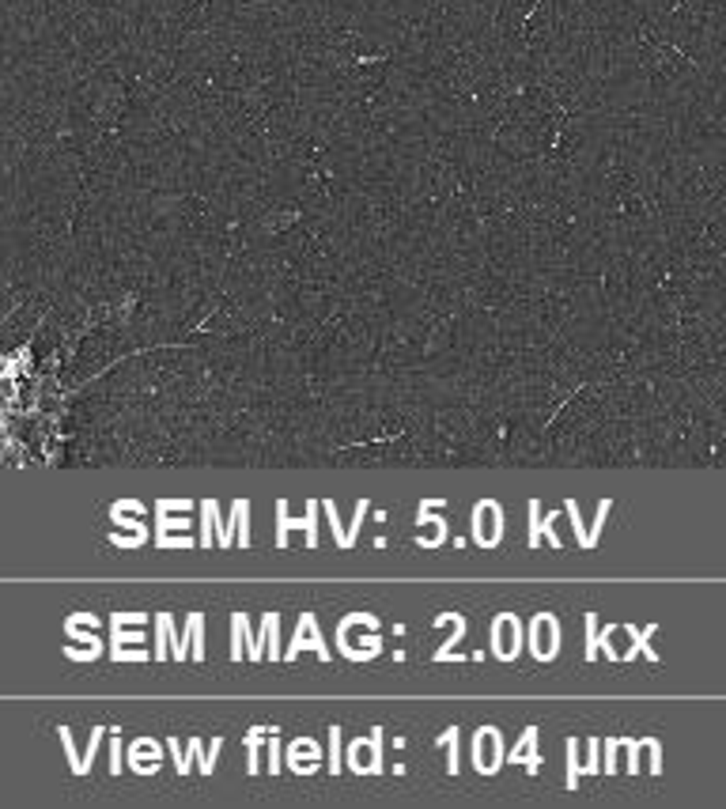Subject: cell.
Segmentation results:
<instances>
[{"instance_id": "6da1fadb", "label": "cell", "mask_w": 726, "mask_h": 809, "mask_svg": "<svg viewBox=\"0 0 726 809\" xmlns=\"http://www.w3.org/2000/svg\"><path fill=\"white\" fill-rule=\"evenodd\" d=\"M197 507H201L204 515L219 526V541H216V549H231V545H235V537L242 541V549H250V499H235V503H231V522H227V526L219 522V507H216V499H201Z\"/></svg>"}, {"instance_id": "7a4b0ae2", "label": "cell", "mask_w": 726, "mask_h": 809, "mask_svg": "<svg viewBox=\"0 0 726 809\" xmlns=\"http://www.w3.org/2000/svg\"><path fill=\"white\" fill-rule=\"evenodd\" d=\"M318 515H322V499L306 503V518L288 515V499L277 503V549H288V533L306 530V549H318Z\"/></svg>"}, {"instance_id": "3957f363", "label": "cell", "mask_w": 726, "mask_h": 809, "mask_svg": "<svg viewBox=\"0 0 726 809\" xmlns=\"http://www.w3.org/2000/svg\"><path fill=\"white\" fill-rule=\"evenodd\" d=\"M303 651H314L322 662L333 658V651L325 647V639H322V632H318V617L314 613H303L299 617V624H295V639L288 643V651H284V662H292V658H299Z\"/></svg>"}, {"instance_id": "277c9868", "label": "cell", "mask_w": 726, "mask_h": 809, "mask_svg": "<svg viewBox=\"0 0 726 809\" xmlns=\"http://www.w3.org/2000/svg\"><path fill=\"white\" fill-rule=\"evenodd\" d=\"M348 768L356 775H363L367 768H371V775H382V726L371 730L367 741L359 738L348 745Z\"/></svg>"}, {"instance_id": "5b68a950", "label": "cell", "mask_w": 726, "mask_h": 809, "mask_svg": "<svg viewBox=\"0 0 726 809\" xmlns=\"http://www.w3.org/2000/svg\"><path fill=\"white\" fill-rule=\"evenodd\" d=\"M537 738H541V734H537V726H526V730H522V738L514 741V749L507 752V764H522V768L530 772V775L541 772V757H537Z\"/></svg>"}, {"instance_id": "8992f818", "label": "cell", "mask_w": 726, "mask_h": 809, "mask_svg": "<svg viewBox=\"0 0 726 809\" xmlns=\"http://www.w3.org/2000/svg\"><path fill=\"white\" fill-rule=\"evenodd\" d=\"M352 624H371V628H375L379 620L371 617V613H352V617H345V620L337 624V636H348V628H352ZM337 651L345 654L348 662H371V658L379 654V651H356V647H348V639H337Z\"/></svg>"}, {"instance_id": "52a82bcc", "label": "cell", "mask_w": 726, "mask_h": 809, "mask_svg": "<svg viewBox=\"0 0 726 809\" xmlns=\"http://www.w3.org/2000/svg\"><path fill=\"white\" fill-rule=\"evenodd\" d=\"M318 760H322V752H318V745L311 738H303V741H292L288 745V768L295 775H311L318 772Z\"/></svg>"}, {"instance_id": "ba28073f", "label": "cell", "mask_w": 726, "mask_h": 809, "mask_svg": "<svg viewBox=\"0 0 726 809\" xmlns=\"http://www.w3.org/2000/svg\"><path fill=\"white\" fill-rule=\"evenodd\" d=\"M624 632H628V636H632V651H624V662H628V658H635V651H640V654H647V658H651V662H658V651L651 647V643H647V639H651L655 636V624H647L643 632H635L632 624H624Z\"/></svg>"}, {"instance_id": "9c48e42d", "label": "cell", "mask_w": 726, "mask_h": 809, "mask_svg": "<svg viewBox=\"0 0 726 809\" xmlns=\"http://www.w3.org/2000/svg\"><path fill=\"white\" fill-rule=\"evenodd\" d=\"M564 515L571 522V530H575V549H598V541L590 537V530L582 526V518H579V503L575 499H564Z\"/></svg>"}, {"instance_id": "30bf717a", "label": "cell", "mask_w": 726, "mask_h": 809, "mask_svg": "<svg viewBox=\"0 0 726 809\" xmlns=\"http://www.w3.org/2000/svg\"><path fill=\"white\" fill-rule=\"evenodd\" d=\"M322 515H325V522H329V530H333V545L337 549H356V541L348 537V530L340 526V518H337V503L333 499H322Z\"/></svg>"}, {"instance_id": "8fae6325", "label": "cell", "mask_w": 726, "mask_h": 809, "mask_svg": "<svg viewBox=\"0 0 726 809\" xmlns=\"http://www.w3.org/2000/svg\"><path fill=\"white\" fill-rule=\"evenodd\" d=\"M277 628H280V617H277V613H265V617H261V632H258L254 639H250V647H246L250 662H261V654H265V651H261V639H272V632H277Z\"/></svg>"}, {"instance_id": "7c38bea8", "label": "cell", "mask_w": 726, "mask_h": 809, "mask_svg": "<svg viewBox=\"0 0 726 809\" xmlns=\"http://www.w3.org/2000/svg\"><path fill=\"white\" fill-rule=\"evenodd\" d=\"M193 752L197 760H201V775H212L216 772V757H219V749H224V738H212V752H204V745H201V738H193L190 745H185Z\"/></svg>"}, {"instance_id": "4fadbf2b", "label": "cell", "mask_w": 726, "mask_h": 809, "mask_svg": "<svg viewBox=\"0 0 726 809\" xmlns=\"http://www.w3.org/2000/svg\"><path fill=\"white\" fill-rule=\"evenodd\" d=\"M231 639H235V643H231V658H242V639H246V647H250V639H254V636H250V620H246V613H231Z\"/></svg>"}, {"instance_id": "5bb4252c", "label": "cell", "mask_w": 726, "mask_h": 809, "mask_svg": "<svg viewBox=\"0 0 726 809\" xmlns=\"http://www.w3.org/2000/svg\"><path fill=\"white\" fill-rule=\"evenodd\" d=\"M265 734H272V730L269 726H254V730H250V734H246V772L250 775H258L261 772V760H258V752H261V741H265Z\"/></svg>"}, {"instance_id": "9a60e30c", "label": "cell", "mask_w": 726, "mask_h": 809, "mask_svg": "<svg viewBox=\"0 0 726 809\" xmlns=\"http://www.w3.org/2000/svg\"><path fill=\"white\" fill-rule=\"evenodd\" d=\"M106 734H110V726H95V730H91V741H87V749L80 752V764H76V772H72V775H87V772H91L95 752H98V741H103Z\"/></svg>"}, {"instance_id": "2e32d148", "label": "cell", "mask_w": 726, "mask_h": 809, "mask_svg": "<svg viewBox=\"0 0 726 809\" xmlns=\"http://www.w3.org/2000/svg\"><path fill=\"white\" fill-rule=\"evenodd\" d=\"M545 620H548V613H537V617L530 620V651H534L537 662H553L548 647H541V628H545Z\"/></svg>"}, {"instance_id": "e0dca14e", "label": "cell", "mask_w": 726, "mask_h": 809, "mask_svg": "<svg viewBox=\"0 0 726 809\" xmlns=\"http://www.w3.org/2000/svg\"><path fill=\"white\" fill-rule=\"evenodd\" d=\"M564 749H567V791H579V775H582V764H579V745H575V738H567L564 741Z\"/></svg>"}, {"instance_id": "ac0fdd59", "label": "cell", "mask_w": 726, "mask_h": 809, "mask_svg": "<svg viewBox=\"0 0 726 809\" xmlns=\"http://www.w3.org/2000/svg\"><path fill=\"white\" fill-rule=\"evenodd\" d=\"M461 639H466V617L458 613V620H454V636H450V639L443 643V647L435 651V662H450V654H454V647H458Z\"/></svg>"}, {"instance_id": "d6986e66", "label": "cell", "mask_w": 726, "mask_h": 809, "mask_svg": "<svg viewBox=\"0 0 726 809\" xmlns=\"http://www.w3.org/2000/svg\"><path fill=\"white\" fill-rule=\"evenodd\" d=\"M435 745H443L446 752H450V775H458V726H450V730H443V734L435 738Z\"/></svg>"}, {"instance_id": "ffe728a7", "label": "cell", "mask_w": 726, "mask_h": 809, "mask_svg": "<svg viewBox=\"0 0 726 809\" xmlns=\"http://www.w3.org/2000/svg\"><path fill=\"white\" fill-rule=\"evenodd\" d=\"M541 533H545L541 499H530V549H537V545H541Z\"/></svg>"}, {"instance_id": "44dd1931", "label": "cell", "mask_w": 726, "mask_h": 809, "mask_svg": "<svg viewBox=\"0 0 726 809\" xmlns=\"http://www.w3.org/2000/svg\"><path fill=\"white\" fill-rule=\"evenodd\" d=\"M144 632H121V624L110 620V647H121V643H144Z\"/></svg>"}, {"instance_id": "7402d4cb", "label": "cell", "mask_w": 726, "mask_h": 809, "mask_svg": "<svg viewBox=\"0 0 726 809\" xmlns=\"http://www.w3.org/2000/svg\"><path fill=\"white\" fill-rule=\"evenodd\" d=\"M340 768H345V764H340V726H333L329 730V772L340 775Z\"/></svg>"}, {"instance_id": "603a6c76", "label": "cell", "mask_w": 726, "mask_h": 809, "mask_svg": "<svg viewBox=\"0 0 726 809\" xmlns=\"http://www.w3.org/2000/svg\"><path fill=\"white\" fill-rule=\"evenodd\" d=\"M587 636H590V643H587V662H594L598 658V613H587Z\"/></svg>"}, {"instance_id": "cb8c5ba5", "label": "cell", "mask_w": 726, "mask_h": 809, "mask_svg": "<svg viewBox=\"0 0 726 809\" xmlns=\"http://www.w3.org/2000/svg\"><path fill=\"white\" fill-rule=\"evenodd\" d=\"M110 658H114V662H148V658H156V654H148V651H129V647H110Z\"/></svg>"}, {"instance_id": "d4e9b609", "label": "cell", "mask_w": 726, "mask_h": 809, "mask_svg": "<svg viewBox=\"0 0 726 809\" xmlns=\"http://www.w3.org/2000/svg\"><path fill=\"white\" fill-rule=\"evenodd\" d=\"M98 651H103V643H95V647H64V658H72V662H91V658H98Z\"/></svg>"}, {"instance_id": "484cf974", "label": "cell", "mask_w": 726, "mask_h": 809, "mask_svg": "<svg viewBox=\"0 0 726 809\" xmlns=\"http://www.w3.org/2000/svg\"><path fill=\"white\" fill-rule=\"evenodd\" d=\"M167 749H171V757H174V772H178V775H190V760H182L178 738H167Z\"/></svg>"}, {"instance_id": "4316f807", "label": "cell", "mask_w": 726, "mask_h": 809, "mask_svg": "<svg viewBox=\"0 0 726 809\" xmlns=\"http://www.w3.org/2000/svg\"><path fill=\"white\" fill-rule=\"evenodd\" d=\"M156 549H193V541H190V537L174 541L171 533H156Z\"/></svg>"}, {"instance_id": "83f0119b", "label": "cell", "mask_w": 726, "mask_h": 809, "mask_svg": "<svg viewBox=\"0 0 726 809\" xmlns=\"http://www.w3.org/2000/svg\"><path fill=\"white\" fill-rule=\"evenodd\" d=\"M280 768H284L280 764V738H277V730H272V738H269V772L277 775Z\"/></svg>"}, {"instance_id": "f1b7e54d", "label": "cell", "mask_w": 726, "mask_h": 809, "mask_svg": "<svg viewBox=\"0 0 726 809\" xmlns=\"http://www.w3.org/2000/svg\"><path fill=\"white\" fill-rule=\"evenodd\" d=\"M617 749H621V738H609V741H605V775H613V772H617V764H613Z\"/></svg>"}, {"instance_id": "f546056e", "label": "cell", "mask_w": 726, "mask_h": 809, "mask_svg": "<svg viewBox=\"0 0 726 809\" xmlns=\"http://www.w3.org/2000/svg\"><path fill=\"white\" fill-rule=\"evenodd\" d=\"M110 757H114L110 760V775H121V738L110 741Z\"/></svg>"}, {"instance_id": "4dcf8cb0", "label": "cell", "mask_w": 726, "mask_h": 809, "mask_svg": "<svg viewBox=\"0 0 726 809\" xmlns=\"http://www.w3.org/2000/svg\"><path fill=\"white\" fill-rule=\"evenodd\" d=\"M64 624H87V628H98V617L95 613H72Z\"/></svg>"}, {"instance_id": "1f68e13d", "label": "cell", "mask_w": 726, "mask_h": 809, "mask_svg": "<svg viewBox=\"0 0 726 809\" xmlns=\"http://www.w3.org/2000/svg\"><path fill=\"white\" fill-rule=\"evenodd\" d=\"M185 507H190L185 499H159L156 503V511H167V515H171V511H185Z\"/></svg>"}, {"instance_id": "d6a6232c", "label": "cell", "mask_w": 726, "mask_h": 809, "mask_svg": "<svg viewBox=\"0 0 726 809\" xmlns=\"http://www.w3.org/2000/svg\"><path fill=\"white\" fill-rule=\"evenodd\" d=\"M117 507H121V511H133V515H144V507H140V503H137V499H121V503H117Z\"/></svg>"}]
</instances>
